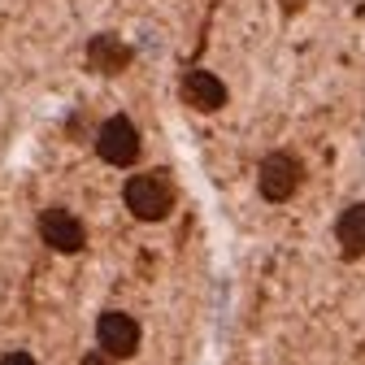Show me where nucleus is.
Here are the masks:
<instances>
[{"label":"nucleus","instance_id":"obj_10","mask_svg":"<svg viewBox=\"0 0 365 365\" xmlns=\"http://www.w3.org/2000/svg\"><path fill=\"white\" fill-rule=\"evenodd\" d=\"M83 365H118V361H113V356H105V352L96 348V352H87V356H83Z\"/></svg>","mask_w":365,"mask_h":365},{"label":"nucleus","instance_id":"obj_6","mask_svg":"<svg viewBox=\"0 0 365 365\" xmlns=\"http://www.w3.org/2000/svg\"><path fill=\"white\" fill-rule=\"evenodd\" d=\"M126 61H130V48L113 35H96L87 43V70H96V74H118Z\"/></svg>","mask_w":365,"mask_h":365},{"label":"nucleus","instance_id":"obj_1","mask_svg":"<svg viewBox=\"0 0 365 365\" xmlns=\"http://www.w3.org/2000/svg\"><path fill=\"white\" fill-rule=\"evenodd\" d=\"M126 209L140 217V222H161V217H170L174 213V182H170V174H135L130 182H126Z\"/></svg>","mask_w":365,"mask_h":365},{"label":"nucleus","instance_id":"obj_7","mask_svg":"<svg viewBox=\"0 0 365 365\" xmlns=\"http://www.w3.org/2000/svg\"><path fill=\"white\" fill-rule=\"evenodd\" d=\"M182 101L196 105V109H222L226 105V87L209 70H192L187 78H182Z\"/></svg>","mask_w":365,"mask_h":365},{"label":"nucleus","instance_id":"obj_4","mask_svg":"<svg viewBox=\"0 0 365 365\" xmlns=\"http://www.w3.org/2000/svg\"><path fill=\"white\" fill-rule=\"evenodd\" d=\"M39 240L48 244L53 252H61V257H74L87 244V226L70 209H43L39 213Z\"/></svg>","mask_w":365,"mask_h":365},{"label":"nucleus","instance_id":"obj_8","mask_svg":"<svg viewBox=\"0 0 365 365\" xmlns=\"http://www.w3.org/2000/svg\"><path fill=\"white\" fill-rule=\"evenodd\" d=\"M335 240L344 257H365V205H348L335 222Z\"/></svg>","mask_w":365,"mask_h":365},{"label":"nucleus","instance_id":"obj_9","mask_svg":"<svg viewBox=\"0 0 365 365\" xmlns=\"http://www.w3.org/2000/svg\"><path fill=\"white\" fill-rule=\"evenodd\" d=\"M0 365H39L31 352H5V356H0Z\"/></svg>","mask_w":365,"mask_h":365},{"label":"nucleus","instance_id":"obj_2","mask_svg":"<svg viewBox=\"0 0 365 365\" xmlns=\"http://www.w3.org/2000/svg\"><path fill=\"white\" fill-rule=\"evenodd\" d=\"M140 322H135L130 313H122V309H109V313H101L96 317V348L105 352V356H113V361H126V356H135L140 352Z\"/></svg>","mask_w":365,"mask_h":365},{"label":"nucleus","instance_id":"obj_3","mask_svg":"<svg viewBox=\"0 0 365 365\" xmlns=\"http://www.w3.org/2000/svg\"><path fill=\"white\" fill-rule=\"evenodd\" d=\"M300 178H304V170H300V161H296L292 153H269V157L261 161L257 187H261V196H265V200L283 205V200H292V196H296Z\"/></svg>","mask_w":365,"mask_h":365},{"label":"nucleus","instance_id":"obj_5","mask_svg":"<svg viewBox=\"0 0 365 365\" xmlns=\"http://www.w3.org/2000/svg\"><path fill=\"white\" fill-rule=\"evenodd\" d=\"M96 153L109 165H135V157H140V130H135V122L130 118H109L96 130Z\"/></svg>","mask_w":365,"mask_h":365}]
</instances>
